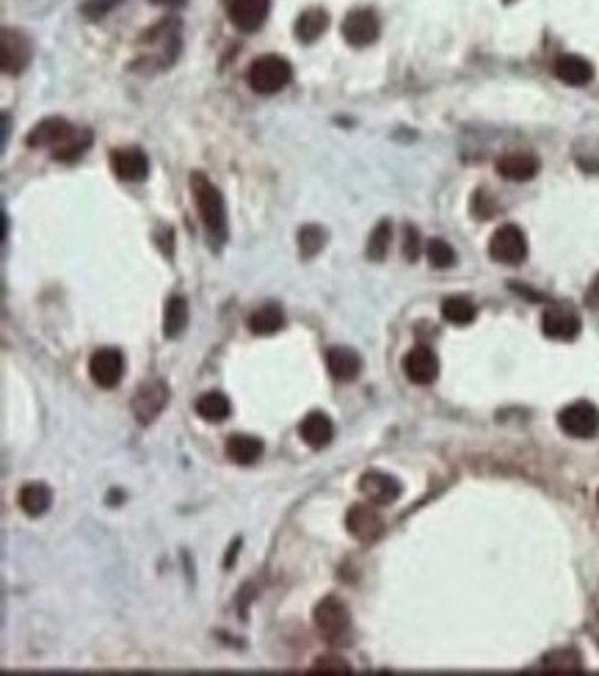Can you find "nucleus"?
<instances>
[{"label": "nucleus", "mask_w": 599, "mask_h": 676, "mask_svg": "<svg viewBox=\"0 0 599 676\" xmlns=\"http://www.w3.org/2000/svg\"><path fill=\"white\" fill-rule=\"evenodd\" d=\"M191 193H193V202L199 210V218H202V227L208 235L210 248H221L226 243V235H230V227H226V205H224V196L221 191L202 175V172H193L191 175Z\"/></svg>", "instance_id": "1"}, {"label": "nucleus", "mask_w": 599, "mask_h": 676, "mask_svg": "<svg viewBox=\"0 0 599 676\" xmlns=\"http://www.w3.org/2000/svg\"><path fill=\"white\" fill-rule=\"evenodd\" d=\"M246 77H249V86L257 94H276L293 80V67L288 59L268 53V55H260V59L251 61Z\"/></svg>", "instance_id": "2"}, {"label": "nucleus", "mask_w": 599, "mask_h": 676, "mask_svg": "<svg viewBox=\"0 0 599 676\" xmlns=\"http://www.w3.org/2000/svg\"><path fill=\"white\" fill-rule=\"evenodd\" d=\"M312 622H316V630L321 632V638L332 646L349 643V630H351V610L349 605L337 599V597H324L316 610H312Z\"/></svg>", "instance_id": "3"}, {"label": "nucleus", "mask_w": 599, "mask_h": 676, "mask_svg": "<svg viewBox=\"0 0 599 676\" xmlns=\"http://www.w3.org/2000/svg\"><path fill=\"white\" fill-rule=\"evenodd\" d=\"M489 257L503 265H517L528 257V238L517 224H503L489 238Z\"/></svg>", "instance_id": "4"}, {"label": "nucleus", "mask_w": 599, "mask_h": 676, "mask_svg": "<svg viewBox=\"0 0 599 676\" xmlns=\"http://www.w3.org/2000/svg\"><path fill=\"white\" fill-rule=\"evenodd\" d=\"M34 59V42L17 28H4L0 34V67L6 75H20Z\"/></svg>", "instance_id": "5"}, {"label": "nucleus", "mask_w": 599, "mask_h": 676, "mask_svg": "<svg viewBox=\"0 0 599 676\" xmlns=\"http://www.w3.org/2000/svg\"><path fill=\"white\" fill-rule=\"evenodd\" d=\"M558 426L566 436L591 439L599 434V409L588 401H575L558 414Z\"/></svg>", "instance_id": "6"}, {"label": "nucleus", "mask_w": 599, "mask_h": 676, "mask_svg": "<svg viewBox=\"0 0 599 676\" xmlns=\"http://www.w3.org/2000/svg\"><path fill=\"white\" fill-rule=\"evenodd\" d=\"M168 403V387L166 381L160 379H152V381H144L135 392H133V414L135 419L141 422V426H150L152 419H158L163 414Z\"/></svg>", "instance_id": "7"}, {"label": "nucleus", "mask_w": 599, "mask_h": 676, "mask_svg": "<svg viewBox=\"0 0 599 676\" xmlns=\"http://www.w3.org/2000/svg\"><path fill=\"white\" fill-rule=\"evenodd\" d=\"M382 34V22L373 9H354L342 20V37L354 47L373 45Z\"/></svg>", "instance_id": "8"}, {"label": "nucleus", "mask_w": 599, "mask_h": 676, "mask_svg": "<svg viewBox=\"0 0 599 676\" xmlns=\"http://www.w3.org/2000/svg\"><path fill=\"white\" fill-rule=\"evenodd\" d=\"M89 376L97 387L113 389L125 376V354L119 348H100L89 359Z\"/></svg>", "instance_id": "9"}, {"label": "nucleus", "mask_w": 599, "mask_h": 676, "mask_svg": "<svg viewBox=\"0 0 599 676\" xmlns=\"http://www.w3.org/2000/svg\"><path fill=\"white\" fill-rule=\"evenodd\" d=\"M541 331L550 340L558 343H572L580 337L583 331V321L572 313V309H563V306H550L545 315H541Z\"/></svg>", "instance_id": "10"}, {"label": "nucleus", "mask_w": 599, "mask_h": 676, "mask_svg": "<svg viewBox=\"0 0 599 676\" xmlns=\"http://www.w3.org/2000/svg\"><path fill=\"white\" fill-rule=\"evenodd\" d=\"M111 172L125 183H141L150 175V158L138 147H119L111 152Z\"/></svg>", "instance_id": "11"}, {"label": "nucleus", "mask_w": 599, "mask_h": 676, "mask_svg": "<svg viewBox=\"0 0 599 676\" xmlns=\"http://www.w3.org/2000/svg\"><path fill=\"white\" fill-rule=\"evenodd\" d=\"M359 492L370 505H392L398 497H401L404 486L398 477H392L387 472H365L359 477Z\"/></svg>", "instance_id": "12"}, {"label": "nucleus", "mask_w": 599, "mask_h": 676, "mask_svg": "<svg viewBox=\"0 0 599 676\" xmlns=\"http://www.w3.org/2000/svg\"><path fill=\"white\" fill-rule=\"evenodd\" d=\"M404 376L417 384V387H428L434 384L439 376V359L428 346H414L406 356H404Z\"/></svg>", "instance_id": "13"}, {"label": "nucleus", "mask_w": 599, "mask_h": 676, "mask_svg": "<svg viewBox=\"0 0 599 676\" xmlns=\"http://www.w3.org/2000/svg\"><path fill=\"white\" fill-rule=\"evenodd\" d=\"M268 12H271V0H230V6H226L230 22L243 34L260 31L263 22L268 20Z\"/></svg>", "instance_id": "14"}, {"label": "nucleus", "mask_w": 599, "mask_h": 676, "mask_svg": "<svg viewBox=\"0 0 599 676\" xmlns=\"http://www.w3.org/2000/svg\"><path fill=\"white\" fill-rule=\"evenodd\" d=\"M346 527L359 544H376L384 536V519L376 514V509H367V505H351Z\"/></svg>", "instance_id": "15"}, {"label": "nucleus", "mask_w": 599, "mask_h": 676, "mask_svg": "<svg viewBox=\"0 0 599 676\" xmlns=\"http://www.w3.org/2000/svg\"><path fill=\"white\" fill-rule=\"evenodd\" d=\"M75 133V127L62 119V117H47L42 119L39 125L31 127V133L25 135V144L28 147H47V150H55L62 144V141H67L70 135Z\"/></svg>", "instance_id": "16"}, {"label": "nucleus", "mask_w": 599, "mask_h": 676, "mask_svg": "<svg viewBox=\"0 0 599 676\" xmlns=\"http://www.w3.org/2000/svg\"><path fill=\"white\" fill-rule=\"evenodd\" d=\"M326 368H329V376L337 384H351L362 373V356L354 348H340L337 346V348L326 351Z\"/></svg>", "instance_id": "17"}, {"label": "nucleus", "mask_w": 599, "mask_h": 676, "mask_svg": "<svg viewBox=\"0 0 599 676\" xmlns=\"http://www.w3.org/2000/svg\"><path fill=\"white\" fill-rule=\"evenodd\" d=\"M538 158L530 152H508L497 160V175L508 183H528L538 175Z\"/></svg>", "instance_id": "18"}, {"label": "nucleus", "mask_w": 599, "mask_h": 676, "mask_svg": "<svg viewBox=\"0 0 599 676\" xmlns=\"http://www.w3.org/2000/svg\"><path fill=\"white\" fill-rule=\"evenodd\" d=\"M299 434H301V439H304L312 450H324V447H329L332 439H334V422H332L329 414H324V411H309V414L301 419Z\"/></svg>", "instance_id": "19"}, {"label": "nucleus", "mask_w": 599, "mask_h": 676, "mask_svg": "<svg viewBox=\"0 0 599 676\" xmlns=\"http://www.w3.org/2000/svg\"><path fill=\"white\" fill-rule=\"evenodd\" d=\"M553 72H555L558 80L569 83V86H586V83H591V77H594V67L586 59L572 55V53L558 55L555 64H553Z\"/></svg>", "instance_id": "20"}, {"label": "nucleus", "mask_w": 599, "mask_h": 676, "mask_svg": "<svg viewBox=\"0 0 599 676\" xmlns=\"http://www.w3.org/2000/svg\"><path fill=\"white\" fill-rule=\"evenodd\" d=\"M17 502H20V509H22L25 517L37 519V517H45V514L50 511L53 492H50V486H45V484H25V486L20 489V494H17Z\"/></svg>", "instance_id": "21"}, {"label": "nucleus", "mask_w": 599, "mask_h": 676, "mask_svg": "<svg viewBox=\"0 0 599 676\" xmlns=\"http://www.w3.org/2000/svg\"><path fill=\"white\" fill-rule=\"evenodd\" d=\"M263 456V442L257 436H246V434H233L226 439V459L241 464V467H251L257 459Z\"/></svg>", "instance_id": "22"}, {"label": "nucleus", "mask_w": 599, "mask_h": 676, "mask_svg": "<svg viewBox=\"0 0 599 676\" xmlns=\"http://www.w3.org/2000/svg\"><path fill=\"white\" fill-rule=\"evenodd\" d=\"M326 28H329V14L324 9H307V12L299 14L293 34L304 45H312V42H318L326 34Z\"/></svg>", "instance_id": "23"}, {"label": "nucleus", "mask_w": 599, "mask_h": 676, "mask_svg": "<svg viewBox=\"0 0 599 676\" xmlns=\"http://www.w3.org/2000/svg\"><path fill=\"white\" fill-rule=\"evenodd\" d=\"M188 318H191L188 301L183 296H171L163 309V337L166 340H177L188 326Z\"/></svg>", "instance_id": "24"}, {"label": "nucleus", "mask_w": 599, "mask_h": 676, "mask_svg": "<svg viewBox=\"0 0 599 676\" xmlns=\"http://www.w3.org/2000/svg\"><path fill=\"white\" fill-rule=\"evenodd\" d=\"M282 326H284V315H282V309L276 304H266V306L257 309V313L249 315V331L257 334V337H271Z\"/></svg>", "instance_id": "25"}, {"label": "nucleus", "mask_w": 599, "mask_h": 676, "mask_svg": "<svg viewBox=\"0 0 599 676\" xmlns=\"http://www.w3.org/2000/svg\"><path fill=\"white\" fill-rule=\"evenodd\" d=\"M196 414L208 422H224L233 414V403L224 392H205V395L196 401Z\"/></svg>", "instance_id": "26"}, {"label": "nucleus", "mask_w": 599, "mask_h": 676, "mask_svg": "<svg viewBox=\"0 0 599 676\" xmlns=\"http://www.w3.org/2000/svg\"><path fill=\"white\" fill-rule=\"evenodd\" d=\"M442 318L453 326H470L478 318V309L472 301H467L462 296H450L442 304Z\"/></svg>", "instance_id": "27"}, {"label": "nucleus", "mask_w": 599, "mask_h": 676, "mask_svg": "<svg viewBox=\"0 0 599 676\" xmlns=\"http://www.w3.org/2000/svg\"><path fill=\"white\" fill-rule=\"evenodd\" d=\"M89 147H92V133L89 130H75L67 141H62V144L53 150V158L62 160V163H72Z\"/></svg>", "instance_id": "28"}, {"label": "nucleus", "mask_w": 599, "mask_h": 676, "mask_svg": "<svg viewBox=\"0 0 599 676\" xmlns=\"http://www.w3.org/2000/svg\"><path fill=\"white\" fill-rule=\"evenodd\" d=\"M390 240H392V224L390 221H379L376 230L370 232V238H367L365 255L373 260V263H382L390 255Z\"/></svg>", "instance_id": "29"}, {"label": "nucleus", "mask_w": 599, "mask_h": 676, "mask_svg": "<svg viewBox=\"0 0 599 676\" xmlns=\"http://www.w3.org/2000/svg\"><path fill=\"white\" fill-rule=\"evenodd\" d=\"M324 246H326V230L318 227V224H304L299 230V255L304 260H312Z\"/></svg>", "instance_id": "30"}, {"label": "nucleus", "mask_w": 599, "mask_h": 676, "mask_svg": "<svg viewBox=\"0 0 599 676\" xmlns=\"http://www.w3.org/2000/svg\"><path fill=\"white\" fill-rule=\"evenodd\" d=\"M541 668L561 671V673H578V671H583V657L575 649H558L541 660Z\"/></svg>", "instance_id": "31"}, {"label": "nucleus", "mask_w": 599, "mask_h": 676, "mask_svg": "<svg viewBox=\"0 0 599 676\" xmlns=\"http://www.w3.org/2000/svg\"><path fill=\"white\" fill-rule=\"evenodd\" d=\"M425 255H428V263H431L434 268H439V271L455 265V251H453V246H450L447 240H442V238L428 240Z\"/></svg>", "instance_id": "32"}, {"label": "nucleus", "mask_w": 599, "mask_h": 676, "mask_svg": "<svg viewBox=\"0 0 599 676\" xmlns=\"http://www.w3.org/2000/svg\"><path fill=\"white\" fill-rule=\"evenodd\" d=\"M119 4L122 0H86V4L80 6V12H83V17H89V20H100L111 9H117Z\"/></svg>", "instance_id": "33"}, {"label": "nucleus", "mask_w": 599, "mask_h": 676, "mask_svg": "<svg viewBox=\"0 0 599 676\" xmlns=\"http://www.w3.org/2000/svg\"><path fill=\"white\" fill-rule=\"evenodd\" d=\"M420 251H423V246H420V232H417V227L406 224V227H404V257H406L409 263H414V260L420 257Z\"/></svg>", "instance_id": "34"}, {"label": "nucleus", "mask_w": 599, "mask_h": 676, "mask_svg": "<svg viewBox=\"0 0 599 676\" xmlns=\"http://www.w3.org/2000/svg\"><path fill=\"white\" fill-rule=\"evenodd\" d=\"M309 673H351V665L337 660V657H321L316 665L309 668Z\"/></svg>", "instance_id": "35"}, {"label": "nucleus", "mask_w": 599, "mask_h": 676, "mask_svg": "<svg viewBox=\"0 0 599 676\" xmlns=\"http://www.w3.org/2000/svg\"><path fill=\"white\" fill-rule=\"evenodd\" d=\"M586 306L594 309V313H599V273L594 276V281H591L588 290H586Z\"/></svg>", "instance_id": "36"}, {"label": "nucleus", "mask_w": 599, "mask_h": 676, "mask_svg": "<svg viewBox=\"0 0 599 676\" xmlns=\"http://www.w3.org/2000/svg\"><path fill=\"white\" fill-rule=\"evenodd\" d=\"M238 547H241V542H235V544L230 547V555H226V560H224V566H226V569H230V566H233V560L238 558Z\"/></svg>", "instance_id": "37"}, {"label": "nucleus", "mask_w": 599, "mask_h": 676, "mask_svg": "<svg viewBox=\"0 0 599 676\" xmlns=\"http://www.w3.org/2000/svg\"><path fill=\"white\" fill-rule=\"evenodd\" d=\"M155 4H160V6H183L185 0H155Z\"/></svg>", "instance_id": "38"}, {"label": "nucleus", "mask_w": 599, "mask_h": 676, "mask_svg": "<svg viewBox=\"0 0 599 676\" xmlns=\"http://www.w3.org/2000/svg\"><path fill=\"white\" fill-rule=\"evenodd\" d=\"M596 509H599V492H596Z\"/></svg>", "instance_id": "39"}, {"label": "nucleus", "mask_w": 599, "mask_h": 676, "mask_svg": "<svg viewBox=\"0 0 599 676\" xmlns=\"http://www.w3.org/2000/svg\"><path fill=\"white\" fill-rule=\"evenodd\" d=\"M505 4H513V0H505Z\"/></svg>", "instance_id": "40"}]
</instances>
